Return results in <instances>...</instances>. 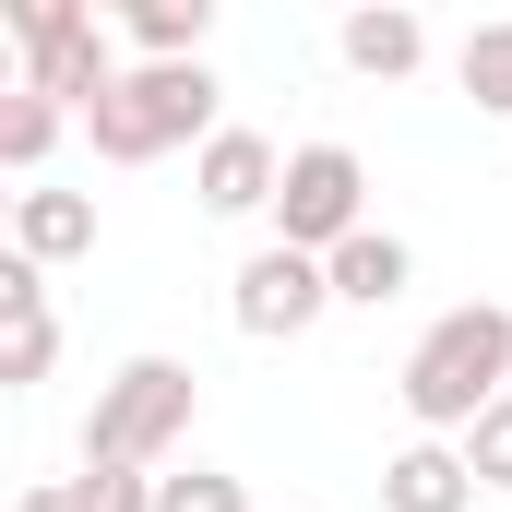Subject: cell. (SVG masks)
Segmentation results:
<instances>
[{"label": "cell", "instance_id": "6da1fadb", "mask_svg": "<svg viewBox=\"0 0 512 512\" xmlns=\"http://www.w3.org/2000/svg\"><path fill=\"white\" fill-rule=\"evenodd\" d=\"M393 393H405L417 441H465V429H477V417L512 393V310H501V298H465V310H441V322L405 346Z\"/></svg>", "mask_w": 512, "mask_h": 512}, {"label": "cell", "instance_id": "7a4b0ae2", "mask_svg": "<svg viewBox=\"0 0 512 512\" xmlns=\"http://www.w3.org/2000/svg\"><path fill=\"white\" fill-rule=\"evenodd\" d=\"M215 96H227V84H215L203 60H131L120 84L84 108V131H96V155H108V167H155V155H179V143H215V131H227V120H215Z\"/></svg>", "mask_w": 512, "mask_h": 512}, {"label": "cell", "instance_id": "3957f363", "mask_svg": "<svg viewBox=\"0 0 512 512\" xmlns=\"http://www.w3.org/2000/svg\"><path fill=\"white\" fill-rule=\"evenodd\" d=\"M191 405L203 382L179 358H120V382H96V417H84V477H155L191 441Z\"/></svg>", "mask_w": 512, "mask_h": 512}, {"label": "cell", "instance_id": "277c9868", "mask_svg": "<svg viewBox=\"0 0 512 512\" xmlns=\"http://www.w3.org/2000/svg\"><path fill=\"white\" fill-rule=\"evenodd\" d=\"M0 24H12V48H24V96H48V108L84 120V108L120 84V48H108V24H96L84 0H12Z\"/></svg>", "mask_w": 512, "mask_h": 512}, {"label": "cell", "instance_id": "5b68a950", "mask_svg": "<svg viewBox=\"0 0 512 512\" xmlns=\"http://www.w3.org/2000/svg\"><path fill=\"white\" fill-rule=\"evenodd\" d=\"M358 227H370V167L346 143H298L286 155V191H274V239L310 251V262H334Z\"/></svg>", "mask_w": 512, "mask_h": 512}, {"label": "cell", "instance_id": "8992f818", "mask_svg": "<svg viewBox=\"0 0 512 512\" xmlns=\"http://www.w3.org/2000/svg\"><path fill=\"white\" fill-rule=\"evenodd\" d=\"M322 310H334V262L286 251V239H274V251H251V262H239V286H227V322H239L251 346H298Z\"/></svg>", "mask_w": 512, "mask_h": 512}, {"label": "cell", "instance_id": "52a82bcc", "mask_svg": "<svg viewBox=\"0 0 512 512\" xmlns=\"http://www.w3.org/2000/svg\"><path fill=\"white\" fill-rule=\"evenodd\" d=\"M191 191H203V215L215 227H251V215H274V191H286V155L262 143V131H215L203 155H191Z\"/></svg>", "mask_w": 512, "mask_h": 512}, {"label": "cell", "instance_id": "ba28073f", "mask_svg": "<svg viewBox=\"0 0 512 512\" xmlns=\"http://www.w3.org/2000/svg\"><path fill=\"white\" fill-rule=\"evenodd\" d=\"M0 322H12V346H0V382L12 393H36L48 382V358H60V322H48V274L12 251L0 262Z\"/></svg>", "mask_w": 512, "mask_h": 512}, {"label": "cell", "instance_id": "9c48e42d", "mask_svg": "<svg viewBox=\"0 0 512 512\" xmlns=\"http://www.w3.org/2000/svg\"><path fill=\"white\" fill-rule=\"evenodd\" d=\"M382 512H477L465 441H405V453L382 465Z\"/></svg>", "mask_w": 512, "mask_h": 512}, {"label": "cell", "instance_id": "30bf717a", "mask_svg": "<svg viewBox=\"0 0 512 512\" xmlns=\"http://www.w3.org/2000/svg\"><path fill=\"white\" fill-rule=\"evenodd\" d=\"M12 251L36 262V274L48 262H84L96 251V203L84 191H12Z\"/></svg>", "mask_w": 512, "mask_h": 512}, {"label": "cell", "instance_id": "8fae6325", "mask_svg": "<svg viewBox=\"0 0 512 512\" xmlns=\"http://www.w3.org/2000/svg\"><path fill=\"white\" fill-rule=\"evenodd\" d=\"M334 48H346V72H370V84H405V72L429 60V24H417L405 0H382V12H346V24H334Z\"/></svg>", "mask_w": 512, "mask_h": 512}, {"label": "cell", "instance_id": "7c38bea8", "mask_svg": "<svg viewBox=\"0 0 512 512\" xmlns=\"http://www.w3.org/2000/svg\"><path fill=\"white\" fill-rule=\"evenodd\" d=\"M405 274H417V251H405L393 227H358V239L334 251V310H393Z\"/></svg>", "mask_w": 512, "mask_h": 512}, {"label": "cell", "instance_id": "4fadbf2b", "mask_svg": "<svg viewBox=\"0 0 512 512\" xmlns=\"http://www.w3.org/2000/svg\"><path fill=\"white\" fill-rule=\"evenodd\" d=\"M120 36L143 60H203V36H215V0H131Z\"/></svg>", "mask_w": 512, "mask_h": 512}, {"label": "cell", "instance_id": "5bb4252c", "mask_svg": "<svg viewBox=\"0 0 512 512\" xmlns=\"http://www.w3.org/2000/svg\"><path fill=\"white\" fill-rule=\"evenodd\" d=\"M453 84H465L489 120H512V12H501V24H477V36L453 48Z\"/></svg>", "mask_w": 512, "mask_h": 512}, {"label": "cell", "instance_id": "9a60e30c", "mask_svg": "<svg viewBox=\"0 0 512 512\" xmlns=\"http://www.w3.org/2000/svg\"><path fill=\"white\" fill-rule=\"evenodd\" d=\"M60 120H72V108H48V96H24V84H12V108H0V167H24V179H36V167H48V143H60Z\"/></svg>", "mask_w": 512, "mask_h": 512}, {"label": "cell", "instance_id": "2e32d148", "mask_svg": "<svg viewBox=\"0 0 512 512\" xmlns=\"http://www.w3.org/2000/svg\"><path fill=\"white\" fill-rule=\"evenodd\" d=\"M155 512H251V489L215 465H179V477H155Z\"/></svg>", "mask_w": 512, "mask_h": 512}, {"label": "cell", "instance_id": "e0dca14e", "mask_svg": "<svg viewBox=\"0 0 512 512\" xmlns=\"http://www.w3.org/2000/svg\"><path fill=\"white\" fill-rule=\"evenodd\" d=\"M465 465H477V489H512V393L465 429Z\"/></svg>", "mask_w": 512, "mask_h": 512}, {"label": "cell", "instance_id": "ac0fdd59", "mask_svg": "<svg viewBox=\"0 0 512 512\" xmlns=\"http://www.w3.org/2000/svg\"><path fill=\"white\" fill-rule=\"evenodd\" d=\"M12 512H96V477H36Z\"/></svg>", "mask_w": 512, "mask_h": 512}]
</instances>
